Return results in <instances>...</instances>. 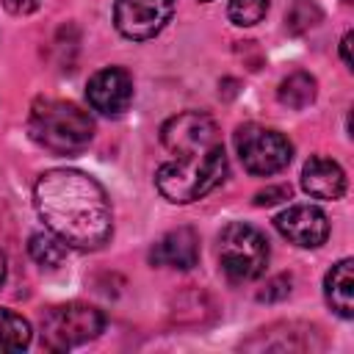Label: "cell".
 I'll return each instance as SVG.
<instances>
[{"label":"cell","mask_w":354,"mask_h":354,"mask_svg":"<svg viewBox=\"0 0 354 354\" xmlns=\"http://www.w3.org/2000/svg\"><path fill=\"white\" fill-rule=\"evenodd\" d=\"M218 263L230 282L257 279L268 263V241L260 235V230L232 221L218 235Z\"/></svg>","instance_id":"277c9868"},{"label":"cell","mask_w":354,"mask_h":354,"mask_svg":"<svg viewBox=\"0 0 354 354\" xmlns=\"http://www.w3.org/2000/svg\"><path fill=\"white\" fill-rule=\"evenodd\" d=\"M268 11V0H230L227 3V17L232 25L249 28L257 25Z\"/></svg>","instance_id":"ac0fdd59"},{"label":"cell","mask_w":354,"mask_h":354,"mask_svg":"<svg viewBox=\"0 0 354 354\" xmlns=\"http://www.w3.org/2000/svg\"><path fill=\"white\" fill-rule=\"evenodd\" d=\"M290 326L279 340H260V343H249L246 348H271V351H307V348H313V340H307V335H315V329L304 326L301 332H290Z\"/></svg>","instance_id":"d6986e66"},{"label":"cell","mask_w":354,"mask_h":354,"mask_svg":"<svg viewBox=\"0 0 354 354\" xmlns=\"http://www.w3.org/2000/svg\"><path fill=\"white\" fill-rule=\"evenodd\" d=\"M274 227L301 249H315L329 238L326 213L315 205H290L274 218Z\"/></svg>","instance_id":"30bf717a"},{"label":"cell","mask_w":354,"mask_h":354,"mask_svg":"<svg viewBox=\"0 0 354 354\" xmlns=\"http://www.w3.org/2000/svg\"><path fill=\"white\" fill-rule=\"evenodd\" d=\"M30 343V324L11 313V310H0V354H11V351H22Z\"/></svg>","instance_id":"9a60e30c"},{"label":"cell","mask_w":354,"mask_h":354,"mask_svg":"<svg viewBox=\"0 0 354 354\" xmlns=\"http://www.w3.org/2000/svg\"><path fill=\"white\" fill-rule=\"evenodd\" d=\"M227 177L224 147H216L205 155H180L177 160L163 163L155 171V185L163 199L174 205H188L218 188Z\"/></svg>","instance_id":"3957f363"},{"label":"cell","mask_w":354,"mask_h":354,"mask_svg":"<svg viewBox=\"0 0 354 354\" xmlns=\"http://www.w3.org/2000/svg\"><path fill=\"white\" fill-rule=\"evenodd\" d=\"M282 199H290V185H268V188L254 194V205L257 207H268V205H277Z\"/></svg>","instance_id":"44dd1931"},{"label":"cell","mask_w":354,"mask_h":354,"mask_svg":"<svg viewBox=\"0 0 354 354\" xmlns=\"http://www.w3.org/2000/svg\"><path fill=\"white\" fill-rule=\"evenodd\" d=\"M105 326V315L83 301H69L47 310L41 318V346L47 351H69L94 340Z\"/></svg>","instance_id":"5b68a950"},{"label":"cell","mask_w":354,"mask_h":354,"mask_svg":"<svg viewBox=\"0 0 354 354\" xmlns=\"http://www.w3.org/2000/svg\"><path fill=\"white\" fill-rule=\"evenodd\" d=\"M301 188L315 199H340L346 191V174L335 160L315 155L301 169Z\"/></svg>","instance_id":"7c38bea8"},{"label":"cell","mask_w":354,"mask_h":354,"mask_svg":"<svg viewBox=\"0 0 354 354\" xmlns=\"http://www.w3.org/2000/svg\"><path fill=\"white\" fill-rule=\"evenodd\" d=\"M41 6V0H3V8L14 17H25V14H33L36 8Z\"/></svg>","instance_id":"7402d4cb"},{"label":"cell","mask_w":354,"mask_h":354,"mask_svg":"<svg viewBox=\"0 0 354 354\" xmlns=\"http://www.w3.org/2000/svg\"><path fill=\"white\" fill-rule=\"evenodd\" d=\"M30 138L55 155H75L88 147L94 138V122L91 116L77 108L75 102L64 100H39L30 108L28 119Z\"/></svg>","instance_id":"7a4b0ae2"},{"label":"cell","mask_w":354,"mask_h":354,"mask_svg":"<svg viewBox=\"0 0 354 354\" xmlns=\"http://www.w3.org/2000/svg\"><path fill=\"white\" fill-rule=\"evenodd\" d=\"M315 91H318V86H315V77H313V75H307V72H293V75H288V77L279 83L277 97H279L282 105H288V108H293V111H301V108H307V105L315 100Z\"/></svg>","instance_id":"5bb4252c"},{"label":"cell","mask_w":354,"mask_h":354,"mask_svg":"<svg viewBox=\"0 0 354 354\" xmlns=\"http://www.w3.org/2000/svg\"><path fill=\"white\" fill-rule=\"evenodd\" d=\"M33 202L53 235L72 249H100L113 232L105 188L80 169H50L33 185Z\"/></svg>","instance_id":"6da1fadb"},{"label":"cell","mask_w":354,"mask_h":354,"mask_svg":"<svg viewBox=\"0 0 354 354\" xmlns=\"http://www.w3.org/2000/svg\"><path fill=\"white\" fill-rule=\"evenodd\" d=\"M290 274H279V277H271L268 282H266V288L257 293V299L260 301H282V299H288V293H290Z\"/></svg>","instance_id":"ffe728a7"},{"label":"cell","mask_w":354,"mask_h":354,"mask_svg":"<svg viewBox=\"0 0 354 354\" xmlns=\"http://www.w3.org/2000/svg\"><path fill=\"white\" fill-rule=\"evenodd\" d=\"M235 149H238L243 169L257 177L282 171L293 158L290 141L282 133L271 127H260V124H241L235 130Z\"/></svg>","instance_id":"8992f818"},{"label":"cell","mask_w":354,"mask_h":354,"mask_svg":"<svg viewBox=\"0 0 354 354\" xmlns=\"http://www.w3.org/2000/svg\"><path fill=\"white\" fill-rule=\"evenodd\" d=\"M199 3H210V0H199Z\"/></svg>","instance_id":"d4e9b609"},{"label":"cell","mask_w":354,"mask_h":354,"mask_svg":"<svg viewBox=\"0 0 354 354\" xmlns=\"http://www.w3.org/2000/svg\"><path fill=\"white\" fill-rule=\"evenodd\" d=\"M174 14V0H116L113 25L124 39L147 41L158 36Z\"/></svg>","instance_id":"ba28073f"},{"label":"cell","mask_w":354,"mask_h":354,"mask_svg":"<svg viewBox=\"0 0 354 354\" xmlns=\"http://www.w3.org/2000/svg\"><path fill=\"white\" fill-rule=\"evenodd\" d=\"M321 22V8L315 0H293L290 11H288V30L290 33H307L310 28H315Z\"/></svg>","instance_id":"e0dca14e"},{"label":"cell","mask_w":354,"mask_h":354,"mask_svg":"<svg viewBox=\"0 0 354 354\" xmlns=\"http://www.w3.org/2000/svg\"><path fill=\"white\" fill-rule=\"evenodd\" d=\"M149 260L155 266H169V268H180V271L194 268L199 260V235L191 227H177V230L166 232L152 246Z\"/></svg>","instance_id":"8fae6325"},{"label":"cell","mask_w":354,"mask_h":354,"mask_svg":"<svg viewBox=\"0 0 354 354\" xmlns=\"http://www.w3.org/2000/svg\"><path fill=\"white\" fill-rule=\"evenodd\" d=\"M351 41H354V33H346L343 39H340V55H343V64L351 69L354 66V61H351Z\"/></svg>","instance_id":"603a6c76"},{"label":"cell","mask_w":354,"mask_h":354,"mask_svg":"<svg viewBox=\"0 0 354 354\" xmlns=\"http://www.w3.org/2000/svg\"><path fill=\"white\" fill-rule=\"evenodd\" d=\"M343 3H351V0H343Z\"/></svg>","instance_id":"484cf974"},{"label":"cell","mask_w":354,"mask_h":354,"mask_svg":"<svg viewBox=\"0 0 354 354\" xmlns=\"http://www.w3.org/2000/svg\"><path fill=\"white\" fill-rule=\"evenodd\" d=\"M160 141L177 158L180 155H205V152L221 147L216 122L199 111H185V113L171 116L160 127Z\"/></svg>","instance_id":"52a82bcc"},{"label":"cell","mask_w":354,"mask_h":354,"mask_svg":"<svg viewBox=\"0 0 354 354\" xmlns=\"http://www.w3.org/2000/svg\"><path fill=\"white\" fill-rule=\"evenodd\" d=\"M28 252L41 268H58L66 257V243L53 232H33L28 241Z\"/></svg>","instance_id":"2e32d148"},{"label":"cell","mask_w":354,"mask_h":354,"mask_svg":"<svg viewBox=\"0 0 354 354\" xmlns=\"http://www.w3.org/2000/svg\"><path fill=\"white\" fill-rule=\"evenodd\" d=\"M88 105L102 116H119L133 102V77L122 66H105L88 77Z\"/></svg>","instance_id":"9c48e42d"},{"label":"cell","mask_w":354,"mask_h":354,"mask_svg":"<svg viewBox=\"0 0 354 354\" xmlns=\"http://www.w3.org/2000/svg\"><path fill=\"white\" fill-rule=\"evenodd\" d=\"M3 279H6V257L0 252V285H3Z\"/></svg>","instance_id":"cb8c5ba5"},{"label":"cell","mask_w":354,"mask_h":354,"mask_svg":"<svg viewBox=\"0 0 354 354\" xmlns=\"http://www.w3.org/2000/svg\"><path fill=\"white\" fill-rule=\"evenodd\" d=\"M324 296H326V304L340 318L354 315V263L348 257L329 268L324 279Z\"/></svg>","instance_id":"4fadbf2b"}]
</instances>
